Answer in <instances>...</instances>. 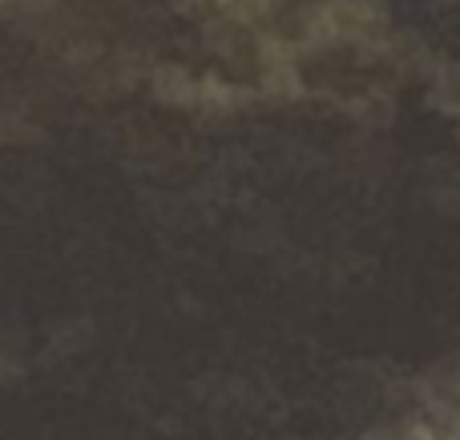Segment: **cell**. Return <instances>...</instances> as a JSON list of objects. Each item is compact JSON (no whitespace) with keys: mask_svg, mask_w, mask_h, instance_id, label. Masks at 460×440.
I'll return each instance as SVG.
<instances>
[]
</instances>
